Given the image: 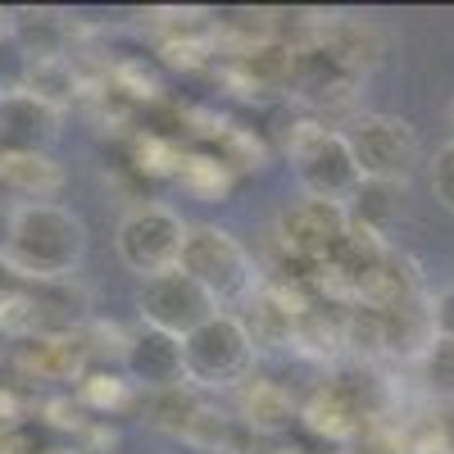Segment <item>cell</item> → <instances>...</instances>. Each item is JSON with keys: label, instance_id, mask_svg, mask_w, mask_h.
Masks as SVG:
<instances>
[{"label": "cell", "instance_id": "cell-2", "mask_svg": "<svg viewBox=\"0 0 454 454\" xmlns=\"http://www.w3.org/2000/svg\"><path fill=\"white\" fill-rule=\"evenodd\" d=\"M177 269L186 278H196L214 295L218 309H227V305H237V300H250L254 295V263H250L246 246L232 232L214 227V223H192V227H186Z\"/></svg>", "mask_w": 454, "mask_h": 454}, {"label": "cell", "instance_id": "cell-7", "mask_svg": "<svg viewBox=\"0 0 454 454\" xmlns=\"http://www.w3.org/2000/svg\"><path fill=\"white\" fill-rule=\"evenodd\" d=\"M137 314H141V327H155V332H168L182 340L205 318H214L218 305L196 278H186L182 269H168L137 286Z\"/></svg>", "mask_w": 454, "mask_h": 454}, {"label": "cell", "instance_id": "cell-12", "mask_svg": "<svg viewBox=\"0 0 454 454\" xmlns=\"http://www.w3.org/2000/svg\"><path fill=\"white\" fill-rule=\"evenodd\" d=\"M419 372L432 395L454 404V340L450 336H427V346L419 355Z\"/></svg>", "mask_w": 454, "mask_h": 454}, {"label": "cell", "instance_id": "cell-13", "mask_svg": "<svg viewBox=\"0 0 454 454\" xmlns=\"http://www.w3.org/2000/svg\"><path fill=\"white\" fill-rule=\"evenodd\" d=\"M432 196L441 200V209L454 214V145L450 141L432 155Z\"/></svg>", "mask_w": 454, "mask_h": 454}, {"label": "cell", "instance_id": "cell-5", "mask_svg": "<svg viewBox=\"0 0 454 454\" xmlns=\"http://www.w3.org/2000/svg\"><path fill=\"white\" fill-rule=\"evenodd\" d=\"M364 182H404L419 164V132L395 114H359L350 128H340Z\"/></svg>", "mask_w": 454, "mask_h": 454}, {"label": "cell", "instance_id": "cell-17", "mask_svg": "<svg viewBox=\"0 0 454 454\" xmlns=\"http://www.w3.org/2000/svg\"><path fill=\"white\" fill-rule=\"evenodd\" d=\"M445 132H450V145H454V100H450V109H445Z\"/></svg>", "mask_w": 454, "mask_h": 454}, {"label": "cell", "instance_id": "cell-3", "mask_svg": "<svg viewBox=\"0 0 454 454\" xmlns=\"http://www.w3.org/2000/svg\"><path fill=\"white\" fill-rule=\"evenodd\" d=\"M254 359V336L246 318L218 309L205 318L196 332L182 336V364H186V382L196 387H232L250 372Z\"/></svg>", "mask_w": 454, "mask_h": 454}, {"label": "cell", "instance_id": "cell-9", "mask_svg": "<svg viewBox=\"0 0 454 454\" xmlns=\"http://www.w3.org/2000/svg\"><path fill=\"white\" fill-rule=\"evenodd\" d=\"M123 372L128 382L150 391V395H164L186 387V364H182V340L155 327H137L123 346Z\"/></svg>", "mask_w": 454, "mask_h": 454}, {"label": "cell", "instance_id": "cell-11", "mask_svg": "<svg viewBox=\"0 0 454 454\" xmlns=\"http://www.w3.org/2000/svg\"><path fill=\"white\" fill-rule=\"evenodd\" d=\"M0 186L14 196H27L32 205V200H46L59 186V168L42 150H10V155H0Z\"/></svg>", "mask_w": 454, "mask_h": 454}, {"label": "cell", "instance_id": "cell-14", "mask_svg": "<svg viewBox=\"0 0 454 454\" xmlns=\"http://www.w3.org/2000/svg\"><path fill=\"white\" fill-rule=\"evenodd\" d=\"M427 332H432V336H450V340H454V286L436 291V300L427 305Z\"/></svg>", "mask_w": 454, "mask_h": 454}, {"label": "cell", "instance_id": "cell-10", "mask_svg": "<svg viewBox=\"0 0 454 454\" xmlns=\"http://www.w3.org/2000/svg\"><path fill=\"white\" fill-rule=\"evenodd\" d=\"M59 109L36 100L32 91H10L0 96V132L14 141V150H42L55 137Z\"/></svg>", "mask_w": 454, "mask_h": 454}, {"label": "cell", "instance_id": "cell-15", "mask_svg": "<svg viewBox=\"0 0 454 454\" xmlns=\"http://www.w3.org/2000/svg\"><path fill=\"white\" fill-rule=\"evenodd\" d=\"M10 227H14V205L0 200V263H5V250H10Z\"/></svg>", "mask_w": 454, "mask_h": 454}, {"label": "cell", "instance_id": "cell-8", "mask_svg": "<svg viewBox=\"0 0 454 454\" xmlns=\"http://www.w3.org/2000/svg\"><path fill=\"white\" fill-rule=\"evenodd\" d=\"M346 232H350L346 205H327V200H309V196L286 205L282 218H278L282 246L295 259H309V263H323V259L332 263V254H336L340 241H346Z\"/></svg>", "mask_w": 454, "mask_h": 454}, {"label": "cell", "instance_id": "cell-16", "mask_svg": "<svg viewBox=\"0 0 454 454\" xmlns=\"http://www.w3.org/2000/svg\"><path fill=\"white\" fill-rule=\"evenodd\" d=\"M445 445H450V454H454V404H450V419H445Z\"/></svg>", "mask_w": 454, "mask_h": 454}, {"label": "cell", "instance_id": "cell-6", "mask_svg": "<svg viewBox=\"0 0 454 454\" xmlns=\"http://www.w3.org/2000/svg\"><path fill=\"white\" fill-rule=\"evenodd\" d=\"M291 164H295L300 192L309 200H327V205H346L364 182L346 137L327 132V128H314V132L300 137V145L291 150Z\"/></svg>", "mask_w": 454, "mask_h": 454}, {"label": "cell", "instance_id": "cell-1", "mask_svg": "<svg viewBox=\"0 0 454 454\" xmlns=\"http://www.w3.org/2000/svg\"><path fill=\"white\" fill-rule=\"evenodd\" d=\"M87 259V223L68 205L55 200H23L14 205V227H10V250L5 269L27 278V282H59L78 273Z\"/></svg>", "mask_w": 454, "mask_h": 454}, {"label": "cell", "instance_id": "cell-4", "mask_svg": "<svg viewBox=\"0 0 454 454\" xmlns=\"http://www.w3.org/2000/svg\"><path fill=\"white\" fill-rule=\"evenodd\" d=\"M186 223L177 209L168 205H132L119 227H114V250H119L123 269H132L141 282L177 269L182 259V241H186Z\"/></svg>", "mask_w": 454, "mask_h": 454}]
</instances>
